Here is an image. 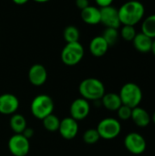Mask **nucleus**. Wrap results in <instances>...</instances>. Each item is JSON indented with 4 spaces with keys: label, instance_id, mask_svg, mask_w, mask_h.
I'll list each match as a JSON object with an SVG mask.
<instances>
[{
    "label": "nucleus",
    "instance_id": "f257e3e1",
    "mask_svg": "<svg viewBox=\"0 0 155 156\" xmlns=\"http://www.w3.org/2000/svg\"><path fill=\"white\" fill-rule=\"evenodd\" d=\"M121 25L135 26L143 21L145 15L144 5L141 1L128 0L118 9Z\"/></svg>",
    "mask_w": 155,
    "mask_h": 156
},
{
    "label": "nucleus",
    "instance_id": "f03ea898",
    "mask_svg": "<svg viewBox=\"0 0 155 156\" xmlns=\"http://www.w3.org/2000/svg\"><path fill=\"white\" fill-rule=\"evenodd\" d=\"M79 92L83 99L89 101H98L105 94V86L96 78H88L79 83Z\"/></svg>",
    "mask_w": 155,
    "mask_h": 156
},
{
    "label": "nucleus",
    "instance_id": "7ed1b4c3",
    "mask_svg": "<svg viewBox=\"0 0 155 156\" xmlns=\"http://www.w3.org/2000/svg\"><path fill=\"white\" fill-rule=\"evenodd\" d=\"M119 96L123 105L133 109L141 104L143 94L139 85L133 82H128L122 87Z\"/></svg>",
    "mask_w": 155,
    "mask_h": 156
},
{
    "label": "nucleus",
    "instance_id": "20e7f679",
    "mask_svg": "<svg viewBox=\"0 0 155 156\" xmlns=\"http://www.w3.org/2000/svg\"><path fill=\"white\" fill-rule=\"evenodd\" d=\"M30 110L35 118L42 121L45 117L53 113L54 101L50 96L47 94H39L33 99Z\"/></svg>",
    "mask_w": 155,
    "mask_h": 156
},
{
    "label": "nucleus",
    "instance_id": "39448f33",
    "mask_svg": "<svg viewBox=\"0 0 155 156\" xmlns=\"http://www.w3.org/2000/svg\"><path fill=\"white\" fill-rule=\"evenodd\" d=\"M96 129L100 138L104 140H112L120 135L122 132V124L120 120L108 117L102 119L99 122Z\"/></svg>",
    "mask_w": 155,
    "mask_h": 156
},
{
    "label": "nucleus",
    "instance_id": "423d86ee",
    "mask_svg": "<svg viewBox=\"0 0 155 156\" xmlns=\"http://www.w3.org/2000/svg\"><path fill=\"white\" fill-rule=\"evenodd\" d=\"M84 56V48L78 42L67 43L61 51V60L67 66H75L81 61Z\"/></svg>",
    "mask_w": 155,
    "mask_h": 156
},
{
    "label": "nucleus",
    "instance_id": "0eeeda50",
    "mask_svg": "<svg viewBox=\"0 0 155 156\" xmlns=\"http://www.w3.org/2000/svg\"><path fill=\"white\" fill-rule=\"evenodd\" d=\"M124 146L128 152L139 155L145 152L147 143L145 138L139 133L132 132L128 133L124 138Z\"/></svg>",
    "mask_w": 155,
    "mask_h": 156
},
{
    "label": "nucleus",
    "instance_id": "6e6552de",
    "mask_svg": "<svg viewBox=\"0 0 155 156\" xmlns=\"http://www.w3.org/2000/svg\"><path fill=\"white\" fill-rule=\"evenodd\" d=\"M9 152L14 156H26L29 153L30 144L21 133H15L8 141Z\"/></svg>",
    "mask_w": 155,
    "mask_h": 156
},
{
    "label": "nucleus",
    "instance_id": "1a4fd4ad",
    "mask_svg": "<svg viewBox=\"0 0 155 156\" xmlns=\"http://www.w3.org/2000/svg\"><path fill=\"white\" fill-rule=\"evenodd\" d=\"M90 112V105L89 101L83 98H78L74 100L70 105L69 112L70 117L77 122L82 121L88 117Z\"/></svg>",
    "mask_w": 155,
    "mask_h": 156
},
{
    "label": "nucleus",
    "instance_id": "9d476101",
    "mask_svg": "<svg viewBox=\"0 0 155 156\" xmlns=\"http://www.w3.org/2000/svg\"><path fill=\"white\" fill-rule=\"evenodd\" d=\"M100 9V23H102L106 27H112L118 29L121 26L118 9L112 5L101 7Z\"/></svg>",
    "mask_w": 155,
    "mask_h": 156
},
{
    "label": "nucleus",
    "instance_id": "9b49d317",
    "mask_svg": "<svg viewBox=\"0 0 155 156\" xmlns=\"http://www.w3.org/2000/svg\"><path fill=\"white\" fill-rule=\"evenodd\" d=\"M59 134L66 140L75 138L79 133V124L76 120L71 117H66L60 120L58 130Z\"/></svg>",
    "mask_w": 155,
    "mask_h": 156
},
{
    "label": "nucleus",
    "instance_id": "f8f14e48",
    "mask_svg": "<svg viewBox=\"0 0 155 156\" xmlns=\"http://www.w3.org/2000/svg\"><path fill=\"white\" fill-rule=\"evenodd\" d=\"M19 107V101L16 96L11 93L0 95V113L4 115H13Z\"/></svg>",
    "mask_w": 155,
    "mask_h": 156
},
{
    "label": "nucleus",
    "instance_id": "ddd939ff",
    "mask_svg": "<svg viewBox=\"0 0 155 156\" xmlns=\"http://www.w3.org/2000/svg\"><path fill=\"white\" fill-rule=\"evenodd\" d=\"M48 79V72L46 68L41 64L33 65L28 70V80L34 86L39 87L45 84Z\"/></svg>",
    "mask_w": 155,
    "mask_h": 156
},
{
    "label": "nucleus",
    "instance_id": "4468645a",
    "mask_svg": "<svg viewBox=\"0 0 155 156\" xmlns=\"http://www.w3.org/2000/svg\"><path fill=\"white\" fill-rule=\"evenodd\" d=\"M131 119L133 122V123L140 128L147 127L152 122V118L149 112L140 106L132 109Z\"/></svg>",
    "mask_w": 155,
    "mask_h": 156
},
{
    "label": "nucleus",
    "instance_id": "2eb2a0df",
    "mask_svg": "<svg viewBox=\"0 0 155 156\" xmlns=\"http://www.w3.org/2000/svg\"><path fill=\"white\" fill-rule=\"evenodd\" d=\"M109 47L110 46L102 37V36H97L93 37L90 43V51L94 57L100 58L107 53Z\"/></svg>",
    "mask_w": 155,
    "mask_h": 156
},
{
    "label": "nucleus",
    "instance_id": "dca6fc26",
    "mask_svg": "<svg viewBox=\"0 0 155 156\" xmlns=\"http://www.w3.org/2000/svg\"><path fill=\"white\" fill-rule=\"evenodd\" d=\"M153 40L151 37L143 34V32L137 33L132 40L133 47L136 50H138L141 53H149L152 49Z\"/></svg>",
    "mask_w": 155,
    "mask_h": 156
},
{
    "label": "nucleus",
    "instance_id": "f3484780",
    "mask_svg": "<svg viewBox=\"0 0 155 156\" xmlns=\"http://www.w3.org/2000/svg\"><path fill=\"white\" fill-rule=\"evenodd\" d=\"M81 19L88 25H98L100 23V9L89 5L81 10Z\"/></svg>",
    "mask_w": 155,
    "mask_h": 156
},
{
    "label": "nucleus",
    "instance_id": "a211bd4d",
    "mask_svg": "<svg viewBox=\"0 0 155 156\" xmlns=\"http://www.w3.org/2000/svg\"><path fill=\"white\" fill-rule=\"evenodd\" d=\"M100 101L103 107L111 112H117V110L122 105L119 94L114 92L105 93Z\"/></svg>",
    "mask_w": 155,
    "mask_h": 156
},
{
    "label": "nucleus",
    "instance_id": "6ab92c4d",
    "mask_svg": "<svg viewBox=\"0 0 155 156\" xmlns=\"http://www.w3.org/2000/svg\"><path fill=\"white\" fill-rule=\"evenodd\" d=\"M9 123L12 131L15 133H22L24 130L27 127L26 118L19 113H14L10 119Z\"/></svg>",
    "mask_w": 155,
    "mask_h": 156
},
{
    "label": "nucleus",
    "instance_id": "aec40b11",
    "mask_svg": "<svg viewBox=\"0 0 155 156\" xmlns=\"http://www.w3.org/2000/svg\"><path fill=\"white\" fill-rule=\"evenodd\" d=\"M143 20L142 32L152 39H155V14L148 16Z\"/></svg>",
    "mask_w": 155,
    "mask_h": 156
},
{
    "label": "nucleus",
    "instance_id": "412c9836",
    "mask_svg": "<svg viewBox=\"0 0 155 156\" xmlns=\"http://www.w3.org/2000/svg\"><path fill=\"white\" fill-rule=\"evenodd\" d=\"M42 122H43L44 128L47 131H48V132H56V131L58 130L60 120L58 118V116L51 113V114L48 115L47 117H45L42 120Z\"/></svg>",
    "mask_w": 155,
    "mask_h": 156
},
{
    "label": "nucleus",
    "instance_id": "4be33fe9",
    "mask_svg": "<svg viewBox=\"0 0 155 156\" xmlns=\"http://www.w3.org/2000/svg\"><path fill=\"white\" fill-rule=\"evenodd\" d=\"M64 39L67 43L78 42L79 38V31L74 26H68L63 32Z\"/></svg>",
    "mask_w": 155,
    "mask_h": 156
},
{
    "label": "nucleus",
    "instance_id": "5701e85b",
    "mask_svg": "<svg viewBox=\"0 0 155 156\" xmlns=\"http://www.w3.org/2000/svg\"><path fill=\"white\" fill-rule=\"evenodd\" d=\"M102 37L106 40L109 46L114 45L119 37V32L117 28H112V27H106V29L103 31Z\"/></svg>",
    "mask_w": 155,
    "mask_h": 156
},
{
    "label": "nucleus",
    "instance_id": "b1692460",
    "mask_svg": "<svg viewBox=\"0 0 155 156\" xmlns=\"http://www.w3.org/2000/svg\"><path fill=\"white\" fill-rule=\"evenodd\" d=\"M100 139L97 129H89L83 133V141L87 144H95Z\"/></svg>",
    "mask_w": 155,
    "mask_h": 156
},
{
    "label": "nucleus",
    "instance_id": "393cba45",
    "mask_svg": "<svg viewBox=\"0 0 155 156\" xmlns=\"http://www.w3.org/2000/svg\"><path fill=\"white\" fill-rule=\"evenodd\" d=\"M137 32L133 26H123L121 30L122 37L126 41H132Z\"/></svg>",
    "mask_w": 155,
    "mask_h": 156
},
{
    "label": "nucleus",
    "instance_id": "a878e982",
    "mask_svg": "<svg viewBox=\"0 0 155 156\" xmlns=\"http://www.w3.org/2000/svg\"><path fill=\"white\" fill-rule=\"evenodd\" d=\"M132 109L126 106V105H122L118 110H117V115L119 120L121 121H128L132 117Z\"/></svg>",
    "mask_w": 155,
    "mask_h": 156
},
{
    "label": "nucleus",
    "instance_id": "bb28decb",
    "mask_svg": "<svg viewBox=\"0 0 155 156\" xmlns=\"http://www.w3.org/2000/svg\"><path fill=\"white\" fill-rule=\"evenodd\" d=\"M76 5L80 10H83L84 8L90 5V3L89 0H76Z\"/></svg>",
    "mask_w": 155,
    "mask_h": 156
},
{
    "label": "nucleus",
    "instance_id": "cd10ccee",
    "mask_svg": "<svg viewBox=\"0 0 155 156\" xmlns=\"http://www.w3.org/2000/svg\"><path fill=\"white\" fill-rule=\"evenodd\" d=\"M96 4L101 7H105V6H109V5H111L113 0H95Z\"/></svg>",
    "mask_w": 155,
    "mask_h": 156
},
{
    "label": "nucleus",
    "instance_id": "c85d7f7f",
    "mask_svg": "<svg viewBox=\"0 0 155 156\" xmlns=\"http://www.w3.org/2000/svg\"><path fill=\"white\" fill-rule=\"evenodd\" d=\"M21 134H23L26 138H27V139L29 140V138H31V137L34 135V130H33L32 128H28V127H26Z\"/></svg>",
    "mask_w": 155,
    "mask_h": 156
},
{
    "label": "nucleus",
    "instance_id": "c756f323",
    "mask_svg": "<svg viewBox=\"0 0 155 156\" xmlns=\"http://www.w3.org/2000/svg\"><path fill=\"white\" fill-rule=\"evenodd\" d=\"M12 1L16 5H24L26 2H28V0H12Z\"/></svg>",
    "mask_w": 155,
    "mask_h": 156
},
{
    "label": "nucleus",
    "instance_id": "7c9ffc66",
    "mask_svg": "<svg viewBox=\"0 0 155 156\" xmlns=\"http://www.w3.org/2000/svg\"><path fill=\"white\" fill-rule=\"evenodd\" d=\"M151 52L154 55L155 57V39L153 40V45H152V49H151Z\"/></svg>",
    "mask_w": 155,
    "mask_h": 156
},
{
    "label": "nucleus",
    "instance_id": "2f4dec72",
    "mask_svg": "<svg viewBox=\"0 0 155 156\" xmlns=\"http://www.w3.org/2000/svg\"><path fill=\"white\" fill-rule=\"evenodd\" d=\"M33 1H35L37 3H46V2H48L50 0H33Z\"/></svg>",
    "mask_w": 155,
    "mask_h": 156
},
{
    "label": "nucleus",
    "instance_id": "473e14b6",
    "mask_svg": "<svg viewBox=\"0 0 155 156\" xmlns=\"http://www.w3.org/2000/svg\"><path fill=\"white\" fill-rule=\"evenodd\" d=\"M151 118H152V122L155 124V112H153V116H152Z\"/></svg>",
    "mask_w": 155,
    "mask_h": 156
},
{
    "label": "nucleus",
    "instance_id": "72a5a7b5",
    "mask_svg": "<svg viewBox=\"0 0 155 156\" xmlns=\"http://www.w3.org/2000/svg\"><path fill=\"white\" fill-rule=\"evenodd\" d=\"M132 1H140V0H132Z\"/></svg>",
    "mask_w": 155,
    "mask_h": 156
}]
</instances>
